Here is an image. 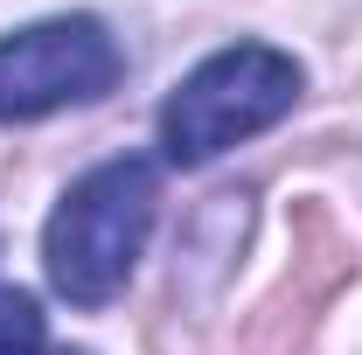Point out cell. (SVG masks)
<instances>
[{
  "label": "cell",
  "mask_w": 362,
  "mask_h": 355,
  "mask_svg": "<svg viewBox=\"0 0 362 355\" xmlns=\"http://www.w3.org/2000/svg\"><path fill=\"white\" fill-rule=\"evenodd\" d=\"M153 202H160V181H153V161H139V153L105 161L84 181H70V195L56 202L49 237H42L49 286L70 307L119 300L139 265V244L153 230Z\"/></svg>",
  "instance_id": "1"
},
{
  "label": "cell",
  "mask_w": 362,
  "mask_h": 355,
  "mask_svg": "<svg viewBox=\"0 0 362 355\" xmlns=\"http://www.w3.org/2000/svg\"><path fill=\"white\" fill-rule=\"evenodd\" d=\"M300 98V63L279 56L265 42H237L216 49L209 63H195L175 84V98L160 105V153L175 168H195V161H216L223 146L265 133L293 112Z\"/></svg>",
  "instance_id": "2"
},
{
  "label": "cell",
  "mask_w": 362,
  "mask_h": 355,
  "mask_svg": "<svg viewBox=\"0 0 362 355\" xmlns=\"http://www.w3.org/2000/svg\"><path fill=\"white\" fill-rule=\"evenodd\" d=\"M119 70H126V56L105 21H90V14L35 21L0 42V126H28L63 105H90L119 84Z\"/></svg>",
  "instance_id": "3"
},
{
  "label": "cell",
  "mask_w": 362,
  "mask_h": 355,
  "mask_svg": "<svg viewBox=\"0 0 362 355\" xmlns=\"http://www.w3.org/2000/svg\"><path fill=\"white\" fill-rule=\"evenodd\" d=\"M0 355H42V307L0 286Z\"/></svg>",
  "instance_id": "4"
},
{
  "label": "cell",
  "mask_w": 362,
  "mask_h": 355,
  "mask_svg": "<svg viewBox=\"0 0 362 355\" xmlns=\"http://www.w3.org/2000/svg\"><path fill=\"white\" fill-rule=\"evenodd\" d=\"M63 355H70V349H63Z\"/></svg>",
  "instance_id": "5"
}]
</instances>
